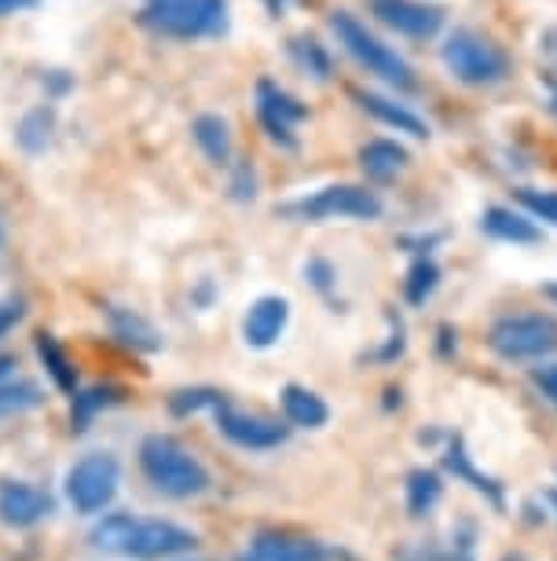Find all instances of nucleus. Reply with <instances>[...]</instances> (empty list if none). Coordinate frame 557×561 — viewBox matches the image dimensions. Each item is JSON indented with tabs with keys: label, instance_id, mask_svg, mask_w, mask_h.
<instances>
[{
	"label": "nucleus",
	"instance_id": "obj_3",
	"mask_svg": "<svg viewBox=\"0 0 557 561\" xmlns=\"http://www.w3.org/2000/svg\"><path fill=\"white\" fill-rule=\"evenodd\" d=\"M121 489V462L107 451L78 459L67 473V500L78 514H103Z\"/></svg>",
	"mask_w": 557,
	"mask_h": 561
},
{
	"label": "nucleus",
	"instance_id": "obj_9",
	"mask_svg": "<svg viewBox=\"0 0 557 561\" xmlns=\"http://www.w3.org/2000/svg\"><path fill=\"white\" fill-rule=\"evenodd\" d=\"M213 411H217V430L224 433L231 444H239V448H246V451L279 448V444H287V437H290V430L279 426V422L246 415V411H235L231 404H224V400H220Z\"/></svg>",
	"mask_w": 557,
	"mask_h": 561
},
{
	"label": "nucleus",
	"instance_id": "obj_4",
	"mask_svg": "<svg viewBox=\"0 0 557 561\" xmlns=\"http://www.w3.org/2000/svg\"><path fill=\"white\" fill-rule=\"evenodd\" d=\"M224 0H147L143 19L170 37H206L224 30Z\"/></svg>",
	"mask_w": 557,
	"mask_h": 561
},
{
	"label": "nucleus",
	"instance_id": "obj_28",
	"mask_svg": "<svg viewBox=\"0 0 557 561\" xmlns=\"http://www.w3.org/2000/svg\"><path fill=\"white\" fill-rule=\"evenodd\" d=\"M48 129H51V111H34L30 118L23 122V133H19V144L26 151H40L48 144Z\"/></svg>",
	"mask_w": 557,
	"mask_h": 561
},
{
	"label": "nucleus",
	"instance_id": "obj_10",
	"mask_svg": "<svg viewBox=\"0 0 557 561\" xmlns=\"http://www.w3.org/2000/svg\"><path fill=\"white\" fill-rule=\"evenodd\" d=\"M56 511V500L30 481H0V522L8 528H34Z\"/></svg>",
	"mask_w": 557,
	"mask_h": 561
},
{
	"label": "nucleus",
	"instance_id": "obj_17",
	"mask_svg": "<svg viewBox=\"0 0 557 561\" xmlns=\"http://www.w3.org/2000/svg\"><path fill=\"white\" fill-rule=\"evenodd\" d=\"M118 400H121V389H114V386L78 389V393H73V404H70V430L85 433L92 426V419H96L100 411H107L111 404H118Z\"/></svg>",
	"mask_w": 557,
	"mask_h": 561
},
{
	"label": "nucleus",
	"instance_id": "obj_5",
	"mask_svg": "<svg viewBox=\"0 0 557 561\" xmlns=\"http://www.w3.org/2000/svg\"><path fill=\"white\" fill-rule=\"evenodd\" d=\"M330 26H334V34H338V41L345 45V51L360 59L371 73L385 78L388 84H396V89H411V84H415L411 67H407V62L396 56L393 48H385L374 34H367V26L356 23L349 12H334Z\"/></svg>",
	"mask_w": 557,
	"mask_h": 561
},
{
	"label": "nucleus",
	"instance_id": "obj_32",
	"mask_svg": "<svg viewBox=\"0 0 557 561\" xmlns=\"http://www.w3.org/2000/svg\"><path fill=\"white\" fill-rule=\"evenodd\" d=\"M37 0H0V15H12V12H23V8H34Z\"/></svg>",
	"mask_w": 557,
	"mask_h": 561
},
{
	"label": "nucleus",
	"instance_id": "obj_12",
	"mask_svg": "<svg viewBox=\"0 0 557 561\" xmlns=\"http://www.w3.org/2000/svg\"><path fill=\"white\" fill-rule=\"evenodd\" d=\"M371 8L385 26L401 30L407 37H433L444 23L440 8L415 4V0H371Z\"/></svg>",
	"mask_w": 557,
	"mask_h": 561
},
{
	"label": "nucleus",
	"instance_id": "obj_24",
	"mask_svg": "<svg viewBox=\"0 0 557 561\" xmlns=\"http://www.w3.org/2000/svg\"><path fill=\"white\" fill-rule=\"evenodd\" d=\"M40 400H45V393H40L37 382H0V422L34 411Z\"/></svg>",
	"mask_w": 557,
	"mask_h": 561
},
{
	"label": "nucleus",
	"instance_id": "obj_6",
	"mask_svg": "<svg viewBox=\"0 0 557 561\" xmlns=\"http://www.w3.org/2000/svg\"><path fill=\"white\" fill-rule=\"evenodd\" d=\"M444 67L466 84H496L507 78V56L488 37L473 34V30H459L444 45Z\"/></svg>",
	"mask_w": 557,
	"mask_h": 561
},
{
	"label": "nucleus",
	"instance_id": "obj_15",
	"mask_svg": "<svg viewBox=\"0 0 557 561\" xmlns=\"http://www.w3.org/2000/svg\"><path fill=\"white\" fill-rule=\"evenodd\" d=\"M282 415H287L293 426L320 430V426H327L330 408H327V400H323L320 393H312V389L287 386V389H282Z\"/></svg>",
	"mask_w": 557,
	"mask_h": 561
},
{
	"label": "nucleus",
	"instance_id": "obj_31",
	"mask_svg": "<svg viewBox=\"0 0 557 561\" xmlns=\"http://www.w3.org/2000/svg\"><path fill=\"white\" fill-rule=\"evenodd\" d=\"M23 320V301L19 298H0V337Z\"/></svg>",
	"mask_w": 557,
	"mask_h": 561
},
{
	"label": "nucleus",
	"instance_id": "obj_25",
	"mask_svg": "<svg viewBox=\"0 0 557 561\" xmlns=\"http://www.w3.org/2000/svg\"><path fill=\"white\" fill-rule=\"evenodd\" d=\"M444 462H448V470L455 473V478L469 481V484H473V489H477V492H488V495H491V503H496V506L502 503V495H499V484H496V481H488L485 473H477V470H473V462H469V455L462 451V444H451V448H448V455H444Z\"/></svg>",
	"mask_w": 557,
	"mask_h": 561
},
{
	"label": "nucleus",
	"instance_id": "obj_11",
	"mask_svg": "<svg viewBox=\"0 0 557 561\" xmlns=\"http://www.w3.org/2000/svg\"><path fill=\"white\" fill-rule=\"evenodd\" d=\"M239 561H334V550L320 539H298L282 533H257Z\"/></svg>",
	"mask_w": 557,
	"mask_h": 561
},
{
	"label": "nucleus",
	"instance_id": "obj_18",
	"mask_svg": "<svg viewBox=\"0 0 557 561\" xmlns=\"http://www.w3.org/2000/svg\"><path fill=\"white\" fill-rule=\"evenodd\" d=\"M360 165H363V173L367 176H374V180H388V176H396L401 169L407 165V151L401 144H388V140H371L360 151Z\"/></svg>",
	"mask_w": 557,
	"mask_h": 561
},
{
	"label": "nucleus",
	"instance_id": "obj_20",
	"mask_svg": "<svg viewBox=\"0 0 557 561\" xmlns=\"http://www.w3.org/2000/svg\"><path fill=\"white\" fill-rule=\"evenodd\" d=\"M360 103H363V111H371L374 118H382L385 125H393V129L411 133V136H418V140L429 136V125L422 118H415L411 111H404V107H396V103L374 96V92H360Z\"/></svg>",
	"mask_w": 557,
	"mask_h": 561
},
{
	"label": "nucleus",
	"instance_id": "obj_34",
	"mask_svg": "<svg viewBox=\"0 0 557 561\" xmlns=\"http://www.w3.org/2000/svg\"><path fill=\"white\" fill-rule=\"evenodd\" d=\"M550 503H554V511H557V492H550Z\"/></svg>",
	"mask_w": 557,
	"mask_h": 561
},
{
	"label": "nucleus",
	"instance_id": "obj_29",
	"mask_svg": "<svg viewBox=\"0 0 557 561\" xmlns=\"http://www.w3.org/2000/svg\"><path fill=\"white\" fill-rule=\"evenodd\" d=\"M518 203L529 209L532 217L557 225V192H532V187H524V192H518Z\"/></svg>",
	"mask_w": 557,
	"mask_h": 561
},
{
	"label": "nucleus",
	"instance_id": "obj_2",
	"mask_svg": "<svg viewBox=\"0 0 557 561\" xmlns=\"http://www.w3.org/2000/svg\"><path fill=\"white\" fill-rule=\"evenodd\" d=\"M140 470L147 484L154 492L170 495V500H195V495L209 492V484H213L206 466L181 440L162 437V433H154V437L140 444Z\"/></svg>",
	"mask_w": 557,
	"mask_h": 561
},
{
	"label": "nucleus",
	"instance_id": "obj_14",
	"mask_svg": "<svg viewBox=\"0 0 557 561\" xmlns=\"http://www.w3.org/2000/svg\"><path fill=\"white\" fill-rule=\"evenodd\" d=\"M257 92H260V122L268 125V133L282 144H293L290 125L304 118V107L293 96H287L282 89H276L271 81H260Z\"/></svg>",
	"mask_w": 557,
	"mask_h": 561
},
{
	"label": "nucleus",
	"instance_id": "obj_7",
	"mask_svg": "<svg viewBox=\"0 0 557 561\" xmlns=\"http://www.w3.org/2000/svg\"><path fill=\"white\" fill-rule=\"evenodd\" d=\"M488 345L502 359H539L557 348V320L554 316H507L491 327Z\"/></svg>",
	"mask_w": 557,
	"mask_h": 561
},
{
	"label": "nucleus",
	"instance_id": "obj_30",
	"mask_svg": "<svg viewBox=\"0 0 557 561\" xmlns=\"http://www.w3.org/2000/svg\"><path fill=\"white\" fill-rule=\"evenodd\" d=\"M532 382H535V389H539V393L550 400V404L557 408V364H550V367H539L532 375Z\"/></svg>",
	"mask_w": 557,
	"mask_h": 561
},
{
	"label": "nucleus",
	"instance_id": "obj_33",
	"mask_svg": "<svg viewBox=\"0 0 557 561\" xmlns=\"http://www.w3.org/2000/svg\"><path fill=\"white\" fill-rule=\"evenodd\" d=\"M12 367H15V356H0V382L12 375Z\"/></svg>",
	"mask_w": 557,
	"mask_h": 561
},
{
	"label": "nucleus",
	"instance_id": "obj_16",
	"mask_svg": "<svg viewBox=\"0 0 557 561\" xmlns=\"http://www.w3.org/2000/svg\"><path fill=\"white\" fill-rule=\"evenodd\" d=\"M111 331H114V337H118L121 345L140 348V353H154V348H162V334H158L154 327L143 320V316H136L132 309H118V305H114V309H111Z\"/></svg>",
	"mask_w": 557,
	"mask_h": 561
},
{
	"label": "nucleus",
	"instance_id": "obj_26",
	"mask_svg": "<svg viewBox=\"0 0 557 561\" xmlns=\"http://www.w3.org/2000/svg\"><path fill=\"white\" fill-rule=\"evenodd\" d=\"M220 400L224 397H220L217 389H181V393L170 397V411L176 419H187V415H198L202 408H217Z\"/></svg>",
	"mask_w": 557,
	"mask_h": 561
},
{
	"label": "nucleus",
	"instance_id": "obj_1",
	"mask_svg": "<svg viewBox=\"0 0 557 561\" xmlns=\"http://www.w3.org/2000/svg\"><path fill=\"white\" fill-rule=\"evenodd\" d=\"M92 547L114 558L132 561H165L176 554H192L198 536L192 528L162 522V517H132V514H103L92 525Z\"/></svg>",
	"mask_w": 557,
	"mask_h": 561
},
{
	"label": "nucleus",
	"instance_id": "obj_23",
	"mask_svg": "<svg viewBox=\"0 0 557 561\" xmlns=\"http://www.w3.org/2000/svg\"><path fill=\"white\" fill-rule=\"evenodd\" d=\"M440 492H444V484L433 470H415L407 478V511H411V517H426L433 511L440 503Z\"/></svg>",
	"mask_w": 557,
	"mask_h": 561
},
{
	"label": "nucleus",
	"instance_id": "obj_19",
	"mask_svg": "<svg viewBox=\"0 0 557 561\" xmlns=\"http://www.w3.org/2000/svg\"><path fill=\"white\" fill-rule=\"evenodd\" d=\"M192 133H195V144L202 147L209 162H217V165H224V162H228V154H231V136H228L224 118H217V114H202V118H195Z\"/></svg>",
	"mask_w": 557,
	"mask_h": 561
},
{
	"label": "nucleus",
	"instance_id": "obj_21",
	"mask_svg": "<svg viewBox=\"0 0 557 561\" xmlns=\"http://www.w3.org/2000/svg\"><path fill=\"white\" fill-rule=\"evenodd\" d=\"M37 353H40V359H45L51 382H56L62 393H70V397L78 393V370H73L70 356L62 353V345L56 342V337H51V334H37Z\"/></svg>",
	"mask_w": 557,
	"mask_h": 561
},
{
	"label": "nucleus",
	"instance_id": "obj_35",
	"mask_svg": "<svg viewBox=\"0 0 557 561\" xmlns=\"http://www.w3.org/2000/svg\"><path fill=\"white\" fill-rule=\"evenodd\" d=\"M546 294H550V298H557V287H550V290H546Z\"/></svg>",
	"mask_w": 557,
	"mask_h": 561
},
{
	"label": "nucleus",
	"instance_id": "obj_8",
	"mask_svg": "<svg viewBox=\"0 0 557 561\" xmlns=\"http://www.w3.org/2000/svg\"><path fill=\"white\" fill-rule=\"evenodd\" d=\"M282 214L301 217V220H330V217H360V220H374L382 214V203L363 192V187L352 184H338V187H323L312 198H301V203L282 206Z\"/></svg>",
	"mask_w": 557,
	"mask_h": 561
},
{
	"label": "nucleus",
	"instance_id": "obj_27",
	"mask_svg": "<svg viewBox=\"0 0 557 561\" xmlns=\"http://www.w3.org/2000/svg\"><path fill=\"white\" fill-rule=\"evenodd\" d=\"M437 279H440V272H437L433 261H415L411 275H407V301L426 305L429 294L437 290Z\"/></svg>",
	"mask_w": 557,
	"mask_h": 561
},
{
	"label": "nucleus",
	"instance_id": "obj_13",
	"mask_svg": "<svg viewBox=\"0 0 557 561\" xmlns=\"http://www.w3.org/2000/svg\"><path fill=\"white\" fill-rule=\"evenodd\" d=\"M287 320H290V305L276 298V294H268V298H257L250 305L246 320H243V337L246 345L254 348H271L287 331Z\"/></svg>",
	"mask_w": 557,
	"mask_h": 561
},
{
	"label": "nucleus",
	"instance_id": "obj_22",
	"mask_svg": "<svg viewBox=\"0 0 557 561\" xmlns=\"http://www.w3.org/2000/svg\"><path fill=\"white\" fill-rule=\"evenodd\" d=\"M485 231L502 242H539V231H535L532 220H524L521 214H513V209H499V206L485 214Z\"/></svg>",
	"mask_w": 557,
	"mask_h": 561
}]
</instances>
